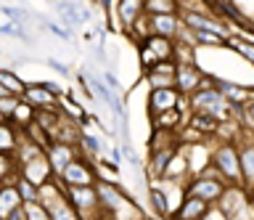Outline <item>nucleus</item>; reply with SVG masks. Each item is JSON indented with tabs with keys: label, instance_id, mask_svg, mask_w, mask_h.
<instances>
[{
	"label": "nucleus",
	"instance_id": "23",
	"mask_svg": "<svg viewBox=\"0 0 254 220\" xmlns=\"http://www.w3.org/2000/svg\"><path fill=\"white\" fill-rule=\"evenodd\" d=\"M186 120H188V114H183L180 109H170V112H162L159 117L151 120V130H172V133H178L183 125H186Z\"/></svg>",
	"mask_w": 254,
	"mask_h": 220
},
{
	"label": "nucleus",
	"instance_id": "4",
	"mask_svg": "<svg viewBox=\"0 0 254 220\" xmlns=\"http://www.w3.org/2000/svg\"><path fill=\"white\" fill-rule=\"evenodd\" d=\"M138 61H140L143 72L151 69L154 64H162V61H175V43L167 40V37L148 35L146 40L138 45Z\"/></svg>",
	"mask_w": 254,
	"mask_h": 220
},
{
	"label": "nucleus",
	"instance_id": "18",
	"mask_svg": "<svg viewBox=\"0 0 254 220\" xmlns=\"http://www.w3.org/2000/svg\"><path fill=\"white\" fill-rule=\"evenodd\" d=\"M32 109H53V106H59V101L61 98H56L53 93H48V88L43 82H27V90H24V96H21Z\"/></svg>",
	"mask_w": 254,
	"mask_h": 220
},
{
	"label": "nucleus",
	"instance_id": "29",
	"mask_svg": "<svg viewBox=\"0 0 254 220\" xmlns=\"http://www.w3.org/2000/svg\"><path fill=\"white\" fill-rule=\"evenodd\" d=\"M19 178V164H16L13 154H0V186L13 183Z\"/></svg>",
	"mask_w": 254,
	"mask_h": 220
},
{
	"label": "nucleus",
	"instance_id": "13",
	"mask_svg": "<svg viewBox=\"0 0 254 220\" xmlns=\"http://www.w3.org/2000/svg\"><path fill=\"white\" fill-rule=\"evenodd\" d=\"M56 16L61 19V27L66 29H79L90 19V11L77 5L74 0H56Z\"/></svg>",
	"mask_w": 254,
	"mask_h": 220
},
{
	"label": "nucleus",
	"instance_id": "1",
	"mask_svg": "<svg viewBox=\"0 0 254 220\" xmlns=\"http://www.w3.org/2000/svg\"><path fill=\"white\" fill-rule=\"evenodd\" d=\"M186 101H188V112L209 114V117H214L217 122L236 120L238 112H241L238 106H230L228 101H225V96H222V93L217 90V85H214V77H212V74H206V77H204V85H201L196 93H190Z\"/></svg>",
	"mask_w": 254,
	"mask_h": 220
},
{
	"label": "nucleus",
	"instance_id": "16",
	"mask_svg": "<svg viewBox=\"0 0 254 220\" xmlns=\"http://www.w3.org/2000/svg\"><path fill=\"white\" fill-rule=\"evenodd\" d=\"M249 194H252V191H249L246 186H241V183H228L225 191L220 194V199H217V204H214V207H217L222 215L228 218L230 212H236L246 199H249Z\"/></svg>",
	"mask_w": 254,
	"mask_h": 220
},
{
	"label": "nucleus",
	"instance_id": "19",
	"mask_svg": "<svg viewBox=\"0 0 254 220\" xmlns=\"http://www.w3.org/2000/svg\"><path fill=\"white\" fill-rule=\"evenodd\" d=\"M148 204H151V212H154V218H162V220H170L175 207L170 204L167 199L164 188L159 186V180H148Z\"/></svg>",
	"mask_w": 254,
	"mask_h": 220
},
{
	"label": "nucleus",
	"instance_id": "32",
	"mask_svg": "<svg viewBox=\"0 0 254 220\" xmlns=\"http://www.w3.org/2000/svg\"><path fill=\"white\" fill-rule=\"evenodd\" d=\"M13 186H16V191H19V196H21V202H24V204L37 202V186H32L29 180L16 178V180H13Z\"/></svg>",
	"mask_w": 254,
	"mask_h": 220
},
{
	"label": "nucleus",
	"instance_id": "39",
	"mask_svg": "<svg viewBox=\"0 0 254 220\" xmlns=\"http://www.w3.org/2000/svg\"><path fill=\"white\" fill-rule=\"evenodd\" d=\"M48 67H51V69H56V72H59V74H64V77L69 74V67H66V64H61V61H56V59H48Z\"/></svg>",
	"mask_w": 254,
	"mask_h": 220
},
{
	"label": "nucleus",
	"instance_id": "33",
	"mask_svg": "<svg viewBox=\"0 0 254 220\" xmlns=\"http://www.w3.org/2000/svg\"><path fill=\"white\" fill-rule=\"evenodd\" d=\"M37 21H40V24H43L45 29H48V32H51V35H56V37H59V40H71V32H69V29L66 27H61L59 24V21H53V19H45V16H35Z\"/></svg>",
	"mask_w": 254,
	"mask_h": 220
},
{
	"label": "nucleus",
	"instance_id": "24",
	"mask_svg": "<svg viewBox=\"0 0 254 220\" xmlns=\"http://www.w3.org/2000/svg\"><path fill=\"white\" fill-rule=\"evenodd\" d=\"M45 210H48V215H51V220H82V215H79V212L66 202V196L51 202Z\"/></svg>",
	"mask_w": 254,
	"mask_h": 220
},
{
	"label": "nucleus",
	"instance_id": "37",
	"mask_svg": "<svg viewBox=\"0 0 254 220\" xmlns=\"http://www.w3.org/2000/svg\"><path fill=\"white\" fill-rule=\"evenodd\" d=\"M24 215H27V220H51V215H48V210H45L40 202L24 204Z\"/></svg>",
	"mask_w": 254,
	"mask_h": 220
},
{
	"label": "nucleus",
	"instance_id": "17",
	"mask_svg": "<svg viewBox=\"0 0 254 220\" xmlns=\"http://www.w3.org/2000/svg\"><path fill=\"white\" fill-rule=\"evenodd\" d=\"M148 19V32L156 37H167L175 43L180 32V16L178 13H162V16H146Z\"/></svg>",
	"mask_w": 254,
	"mask_h": 220
},
{
	"label": "nucleus",
	"instance_id": "42",
	"mask_svg": "<svg viewBox=\"0 0 254 220\" xmlns=\"http://www.w3.org/2000/svg\"><path fill=\"white\" fill-rule=\"evenodd\" d=\"M3 122H8V120H5V117H3V114H0V125H3Z\"/></svg>",
	"mask_w": 254,
	"mask_h": 220
},
{
	"label": "nucleus",
	"instance_id": "3",
	"mask_svg": "<svg viewBox=\"0 0 254 220\" xmlns=\"http://www.w3.org/2000/svg\"><path fill=\"white\" fill-rule=\"evenodd\" d=\"M56 180H59L64 188L95 186L98 183V170H95L93 159H87V156H74V159L61 170V175H56Z\"/></svg>",
	"mask_w": 254,
	"mask_h": 220
},
{
	"label": "nucleus",
	"instance_id": "28",
	"mask_svg": "<svg viewBox=\"0 0 254 220\" xmlns=\"http://www.w3.org/2000/svg\"><path fill=\"white\" fill-rule=\"evenodd\" d=\"M180 13V0H146V16Z\"/></svg>",
	"mask_w": 254,
	"mask_h": 220
},
{
	"label": "nucleus",
	"instance_id": "35",
	"mask_svg": "<svg viewBox=\"0 0 254 220\" xmlns=\"http://www.w3.org/2000/svg\"><path fill=\"white\" fill-rule=\"evenodd\" d=\"M225 220H254V194H249V199H246L236 212H230Z\"/></svg>",
	"mask_w": 254,
	"mask_h": 220
},
{
	"label": "nucleus",
	"instance_id": "9",
	"mask_svg": "<svg viewBox=\"0 0 254 220\" xmlns=\"http://www.w3.org/2000/svg\"><path fill=\"white\" fill-rule=\"evenodd\" d=\"M204 72L198 64H178V72H175V90L180 93L183 98H188L190 93H196L204 85Z\"/></svg>",
	"mask_w": 254,
	"mask_h": 220
},
{
	"label": "nucleus",
	"instance_id": "31",
	"mask_svg": "<svg viewBox=\"0 0 254 220\" xmlns=\"http://www.w3.org/2000/svg\"><path fill=\"white\" fill-rule=\"evenodd\" d=\"M225 48H230L233 53H238V56L246 61V64L254 67V43H244V40H238V37L230 35L228 43H225Z\"/></svg>",
	"mask_w": 254,
	"mask_h": 220
},
{
	"label": "nucleus",
	"instance_id": "14",
	"mask_svg": "<svg viewBox=\"0 0 254 220\" xmlns=\"http://www.w3.org/2000/svg\"><path fill=\"white\" fill-rule=\"evenodd\" d=\"M175 72H178V64H175V61H162V64H154L151 69H146V72H143V80L148 82V90L175 88Z\"/></svg>",
	"mask_w": 254,
	"mask_h": 220
},
{
	"label": "nucleus",
	"instance_id": "26",
	"mask_svg": "<svg viewBox=\"0 0 254 220\" xmlns=\"http://www.w3.org/2000/svg\"><path fill=\"white\" fill-rule=\"evenodd\" d=\"M19 138H21V130H16L11 122L0 125V154H13L16 146H19Z\"/></svg>",
	"mask_w": 254,
	"mask_h": 220
},
{
	"label": "nucleus",
	"instance_id": "43",
	"mask_svg": "<svg viewBox=\"0 0 254 220\" xmlns=\"http://www.w3.org/2000/svg\"><path fill=\"white\" fill-rule=\"evenodd\" d=\"M217 3H233V0H217Z\"/></svg>",
	"mask_w": 254,
	"mask_h": 220
},
{
	"label": "nucleus",
	"instance_id": "11",
	"mask_svg": "<svg viewBox=\"0 0 254 220\" xmlns=\"http://www.w3.org/2000/svg\"><path fill=\"white\" fill-rule=\"evenodd\" d=\"M74 156H79L77 146L74 144H64V141H51L48 148H45V159H48V164H51V170H53V178L61 175V170L66 167Z\"/></svg>",
	"mask_w": 254,
	"mask_h": 220
},
{
	"label": "nucleus",
	"instance_id": "41",
	"mask_svg": "<svg viewBox=\"0 0 254 220\" xmlns=\"http://www.w3.org/2000/svg\"><path fill=\"white\" fill-rule=\"evenodd\" d=\"M3 96H8V90L3 88V85H0V98H3Z\"/></svg>",
	"mask_w": 254,
	"mask_h": 220
},
{
	"label": "nucleus",
	"instance_id": "15",
	"mask_svg": "<svg viewBox=\"0 0 254 220\" xmlns=\"http://www.w3.org/2000/svg\"><path fill=\"white\" fill-rule=\"evenodd\" d=\"M19 178L29 180V183L37 186V188L45 186L48 180H53V170H51V164H48L45 154H40V156H35L32 162L21 164V167H19Z\"/></svg>",
	"mask_w": 254,
	"mask_h": 220
},
{
	"label": "nucleus",
	"instance_id": "2",
	"mask_svg": "<svg viewBox=\"0 0 254 220\" xmlns=\"http://www.w3.org/2000/svg\"><path fill=\"white\" fill-rule=\"evenodd\" d=\"M209 164L225 183H241V162H238V148L233 141H212Z\"/></svg>",
	"mask_w": 254,
	"mask_h": 220
},
{
	"label": "nucleus",
	"instance_id": "5",
	"mask_svg": "<svg viewBox=\"0 0 254 220\" xmlns=\"http://www.w3.org/2000/svg\"><path fill=\"white\" fill-rule=\"evenodd\" d=\"M228 183H222L220 178H209L206 172H198V175H190L186 180V194L188 196H198V199H204L209 207H214L220 199V194L225 191Z\"/></svg>",
	"mask_w": 254,
	"mask_h": 220
},
{
	"label": "nucleus",
	"instance_id": "22",
	"mask_svg": "<svg viewBox=\"0 0 254 220\" xmlns=\"http://www.w3.org/2000/svg\"><path fill=\"white\" fill-rule=\"evenodd\" d=\"M21 207H24V202H21L19 191H16V186L13 183H3V186H0V220H5L11 212L21 210Z\"/></svg>",
	"mask_w": 254,
	"mask_h": 220
},
{
	"label": "nucleus",
	"instance_id": "21",
	"mask_svg": "<svg viewBox=\"0 0 254 220\" xmlns=\"http://www.w3.org/2000/svg\"><path fill=\"white\" fill-rule=\"evenodd\" d=\"M186 125H190L193 130H198L206 141H214V136H217V130H220V122L214 120V117H209V114H201V112H190Z\"/></svg>",
	"mask_w": 254,
	"mask_h": 220
},
{
	"label": "nucleus",
	"instance_id": "8",
	"mask_svg": "<svg viewBox=\"0 0 254 220\" xmlns=\"http://www.w3.org/2000/svg\"><path fill=\"white\" fill-rule=\"evenodd\" d=\"M66 202L74 207L82 220L93 218L98 212V194H95V186H77V188H66Z\"/></svg>",
	"mask_w": 254,
	"mask_h": 220
},
{
	"label": "nucleus",
	"instance_id": "36",
	"mask_svg": "<svg viewBox=\"0 0 254 220\" xmlns=\"http://www.w3.org/2000/svg\"><path fill=\"white\" fill-rule=\"evenodd\" d=\"M119 151H122V159L130 164V167L135 170V172H143V159L138 154H135V148H132V144H122L119 146Z\"/></svg>",
	"mask_w": 254,
	"mask_h": 220
},
{
	"label": "nucleus",
	"instance_id": "40",
	"mask_svg": "<svg viewBox=\"0 0 254 220\" xmlns=\"http://www.w3.org/2000/svg\"><path fill=\"white\" fill-rule=\"evenodd\" d=\"M201 220H225V215H222V212H220L217 207H209V212H206V215H204Z\"/></svg>",
	"mask_w": 254,
	"mask_h": 220
},
{
	"label": "nucleus",
	"instance_id": "25",
	"mask_svg": "<svg viewBox=\"0 0 254 220\" xmlns=\"http://www.w3.org/2000/svg\"><path fill=\"white\" fill-rule=\"evenodd\" d=\"M0 85L11 93V96H24V90H27V82L19 77V72H13V69H5V67H0Z\"/></svg>",
	"mask_w": 254,
	"mask_h": 220
},
{
	"label": "nucleus",
	"instance_id": "38",
	"mask_svg": "<svg viewBox=\"0 0 254 220\" xmlns=\"http://www.w3.org/2000/svg\"><path fill=\"white\" fill-rule=\"evenodd\" d=\"M19 96H11V93H8V96H3L0 98V114L5 117V120H11V114L16 112V106H19Z\"/></svg>",
	"mask_w": 254,
	"mask_h": 220
},
{
	"label": "nucleus",
	"instance_id": "20",
	"mask_svg": "<svg viewBox=\"0 0 254 220\" xmlns=\"http://www.w3.org/2000/svg\"><path fill=\"white\" fill-rule=\"evenodd\" d=\"M190 178V167H188V156L183 151V146L175 148V154L170 156V164L164 170V180H175V183H186Z\"/></svg>",
	"mask_w": 254,
	"mask_h": 220
},
{
	"label": "nucleus",
	"instance_id": "27",
	"mask_svg": "<svg viewBox=\"0 0 254 220\" xmlns=\"http://www.w3.org/2000/svg\"><path fill=\"white\" fill-rule=\"evenodd\" d=\"M8 122H11L16 130H27L29 125L35 122V109H32L27 101L21 98V101H19V106H16V112L11 114V120H8Z\"/></svg>",
	"mask_w": 254,
	"mask_h": 220
},
{
	"label": "nucleus",
	"instance_id": "6",
	"mask_svg": "<svg viewBox=\"0 0 254 220\" xmlns=\"http://www.w3.org/2000/svg\"><path fill=\"white\" fill-rule=\"evenodd\" d=\"M106 16H114L119 29H122V35H127L143 16H146V0H117L114 8H111Z\"/></svg>",
	"mask_w": 254,
	"mask_h": 220
},
{
	"label": "nucleus",
	"instance_id": "12",
	"mask_svg": "<svg viewBox=\"0 0 254 220\" xmlns=\"http://www.w3.org/2000/svg\"><path fill=\"white\" fill-rule=\"evenodd\" d=\"M214 85L217 90L225 96V101L230 106H246L249 101H254V88H246V85L236 82V80H225V77H214Z\"/></svg>",
	"mask_w": 254,
	"mask_h": 220
},
{
	"label": "nucleus",
	"instance_id": "30",
	"mask_svg": "<svg viewBox=\"0 0 254 220\" xmlns=\"http://www.w3.org/2000/svg\"><path fill=\"white\" fill-rule=\"evenodd\" d=\"M193 43H196V48H222L228 40L220 37V35H214V32H209V29H196Z\"/></svg>",
	"mask_w": 254,
	"mask_h": 220
},
{
	"label": "nucleus",
	"instance_id": "10",
	"mask_svg": "<svg viewBox=\"0 0 254 220\" xmlns=\"http://www.w3.org/2000/svg\"><path fill=\"white\" fill-rule=\"evenodd\" d=\"M180 104V93L175 88H156L148 90V101H146V114L148 120H154L162 112H170V109H178Z\"/></svg>",
	"mask_w": 254,
	"mask_h": 220
},
{
	"label": "nucleus",
	"instance_id": "34",
	"mask_svg": "<svg viewBox=\"0 0 254 220\" xmlns=\"http://www.w3.org/2000/svg\"><path fill=\"white\" fill-rule=\"evenodd\" d=\"M236 122L241 125L246 133H252V136H254V101H249L246 106H241V112H238Z\"/></svg>",
	"mask_w": 254,
	"mask_h": 220
},
{
	"label": "nucleus",
	"instance_id": "7",
	"mask_svg": "<svg viewBox=\"0 0 254 220\" xmlns=\"http://www.w3.org/2000/svg\"><path fill=\"white\" fill-rule=\"evenodd\" d=\"M233 144L238 148V162H241V183L254 194V136L241 130V136Z\"/></svg>",
	"mask_w": 254,
	"mask_h": 220
}]
</instances>
